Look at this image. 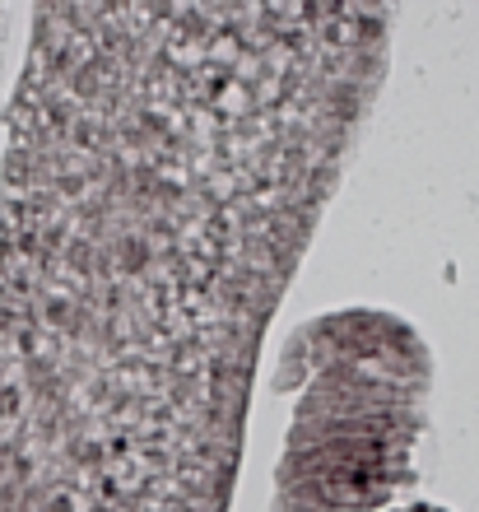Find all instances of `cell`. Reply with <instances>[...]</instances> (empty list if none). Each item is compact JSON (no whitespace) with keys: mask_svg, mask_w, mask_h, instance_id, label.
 <instances>
[{"mask_svg":"<svg viewBox=\"0 0 479 512\" xmlns=\"http://www.w3.org/2000/svg\"><path fill=\"white\" fill-rule=\"evenodd\" d=\"M410 512H438V508H410Z\"/></svg>","mask_w":479,"mask_h":512,"instance_id":"obj_1","label":"cell"}]
</instances>
